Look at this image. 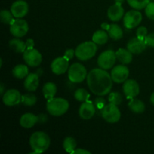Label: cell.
Here are the masks:
<instances>
[{"instance_id": "cell-1", "label": "cell", "mask_w": 154, "mask_h": 154, "mask_svg": "<svg viewBox=\"0 0 154 154\" xmlns=\"http://www.w3.org/2000/svg\"><path fill=\"white\" fill-rule=\"evenodd\" d=\"M88 87L96 96H103L110 93L113 85L111 75L105 69H94L87 76Z\"/></svg>"}, {"instance_id": "cell-2", "label": "cell", "mask_w": 154, "mask_h": 154, "mask_svg": "<svg viewBox=\"0 0 154 154\" xmlns=\"http://www.w3.org/2000/svg\"><path fill=\"white\" fill-rule=\"evenodd\" d=\"M29 144L34 153H42L46 151L51 144V138L43 132H34L29 138Z\"/></svg>"}, {"instance_id": "cell-3", "label": "cell", "mask_w": 154, "mask_h": 154, "mask_svg": "<svg viewBox=\"0 0 154 154\" xmlns=\"http://www.w3.org/2000/svg\"><path fill=\"white\" fill-rule=\"evenodd\" d=\"M47 111L51 115L59 117L67 112L69 108V103L66 99L63 98H53L48 100Z\"/></svg>"}, {"instance_id": "cell-4", "label": "cell", "mask_w": 154, "mask_h": 154, "mask_svg": "<svg viewBox=\"0 0 154 154\" xmlns=\"http://www.w3.org/2000/svg\"><path fill=\"white\" fill-rule=\"evenodd\" d=\"M97 46L93 42H85L80 44L75 50V56L81 61L90 60L96 54Z\"/></svg>"}, {"instance_id": "cell-5", "label": "cell", "mask_w": 154, "mask_h": 154, "mask_svg": "<svg viewBox=\"0 0 154 154\" xmlns=\"http://www.w3.org/2000/svg\"><path fill=\"white\" fill-rule=\"evenodd\" d=\"M68 76L71 82L81 83L87 78V69L81 63H74L69 67Z\"/></svg>"}, {"instance_id": "cell-6", "label": "cell", "mask_w": 154, "mask_h": 154, "mask_svg": "<svg viewBox=\"0 0 154 154\" xmlns=\"http://www.w3.org/2000/svg\"><path fill=\"white\" fill-rule=\"evenodd\" d=\"M102 116L104 120L110 123L118 122L121 117V113L117 108V105L112 103L105 105L102 111Z\"/></svg>"}, {"instance_id": "cell-7", "label": "cell", "mask_w": 154, "mask_h": 154, "mask_svg": "<svg viewBox=\"0 0 154 154\" xmlns=\"http://www.w3.org/2000/svg\"><path fill=\"white\" fill-rule=\"evenodd\" d=\"M116 60H117L116 53H114L111 50L105 51L102 53L98 58V66L101 69L108 70V69H111L114 66Z\"/></svg>"}, {"instance_id": "cell-8", "label": "cell", "mask_w": 154, "mask_h": 154, "mask_svg": "<svg viewBox=\"0 0 154 154\" xmlns=\"http://www.w3.org/2000/svg\"><path fill=\"white\" fill-rule=\"evenodd\" d=\"M142 20V14L138 11L131 10L126 12L123 17V24L126 29L135 28L141 23Z\"/></svg>"}, {"instance_id": "cell-9", "label": "cell", "mask_w": 154, "mask_h": 154, "mask_svg": "<svg viewBox=\"0 0 154 154\" xmlns=\"http://www.w3.org/2000/svg\"><path fill=\"white\" fill-rule=\"evenodd\" d=\"M10 32L16 38H22L27 34L29 31V26L25 20H14L11 24Z\"/></svg>"}, {"instance_id": "cell-10", "label": "cell", "mask_w": 154, "mask_h": 154, "mask_svg": "<svg viewBox=\"0 0 154 154\" xmlns=\"http://www.w3.org/2000/svg\"><path fill=\"white\" fill-rule=\"evenodd\" d=\"M23 60L31 67L38 66L42 62V56L38 50L31 48L26 49L23 53Z\"/></svg>"}, {"instance_id": "cell-11", "label": "cell", "mask_w": 154, "mask_h": 154, "mask_svg": "<svg viewBox=\"0 0 154 154\" xmlns=\"http://www.w3.org/2000/svg\"><path fill=\"white\" fill-rule=\"evenodd\" d=\"M129 75V69L124 65H118L111 70V76L113 81L117 84L125 82Z\"/></svg>"}, {"instance_id": "cell-12", "label": "cell", "mask_w": 154, "mask_h": 154, "mask_svg": "<svg viewBox=\"0 0 154 154\" xmlns=\"http://www.w3.org/2000/svg\"><path fill=\"white\" fill-rule=\"evenodd\" d=\"M22 100V96L20 92L15 89L7 90L2 96V102L6 106H14L18 105Z\"/></svg>"}, {"instance_id": "cell-13", "label": "cell", "mask_w": 154, "mask_h": 154, "mask_svg": "<svg viewBox=\"0 0 154 154\" xmlns=\"http://www.w3.org/2000/svg\"><path fill=\"white\" fill-rule=\"evenodd\" d=\"M123 93L128 99L136 97L140 93L139 85L136 81L132 79L126 80L123 86Z\"/></svg>"}, {"instance_id": "cell-14", "label": "cell", "mask_w": 154, "mask_h": 154, "mask_svg": "<svg viewBox=\"0 0 154 154\" xmlns=\"http://www.w3.org/2000/svg\"><path fill=\"white\" fill-rule=\"evenodd\" d=\"M69 60L66 57H57L51 65V70L55 75H60L66 73L69 69Z\"/></svg>"}, {"instance_id": "cell-15", "label": "cell", "mask_w": 154, "mask_h": 154, "mask_svg": "<svg viewBox=\"0 0 154 154\" xmlns=\"http://www.w3.org/2000/svg\"><path fill=\"white\" fill-rule=\"evenodd\" d=\"M11 11L16 18H22L27 14L29 11V5L24 0H17L12 4Z\"/></svg>"}, {"instance_id": "cell-16", "label": "cell", "mask_w": 154, "mask_h": 154, "mask_svg": "<svg viewBox=\"0 0 154 154\" xmlns=\"http://www.w3.org/2000/svg\"><path fill=\"white\" fill-rule=\"evenodd\" d=\"M147 44L145 41L140 39L138 38H134L130 39L127 43V49L132 54H141L147 48Z\"/></svg>"}, {"instance_id": "cell-17", "label": "cell", "mask_w": 154, "mask_h": 154, "mask_svg": "<svg viewBox=\"0 0 154 154\" xmlns=\"http://www.w3.org/2000/svg\"><path fill=\"white\" fill-rule=\"evenodd\" d=\"M96 113V107L90 101L83 102L79 108V115L83 120H90Z\"/></svg>"}, {"instance_id": "cell-18", "label": "cell", "mask_w": 154, "mask_h": 154, "mask_svg": "<svg viewBox=\"0 0 154 154\" xmlns=\"http://www.w3.org/2000/svg\"><path fill=\"white\" fill-rule=\"evenodd\" d=\"M124 15V9L122 7L121 4L115 3L111 5L108 10V17L111 21L117 22L120 20Z\"/></svg>"}, {"instance_id": "cell-19", "label": "cell", "mask_w": 154, "mask_h": 154, "mask_svg": "<svg viewBox=\"0 0 154 154\" xmlns=\"http://www.w3.org/2000/svg\"><path fill=\"white\" fill-rule=\"evenodd\" d=\"M39 85V78L38 74L30 73L24 81V87L26 90L30 92L35 91Z\"/></svg>"}, {"instance_id": "cell-20", "label": "cell", "mask_w": 154, "mask_h": 154, "mask_svg": "<svg viewBox=\"0 0 154 154\" xmlns=\"http://www.w3.org/2000/svg\"><path fill=\"white\" fill-rule=\"evenodd\" d=\"M38 122V117L35 114H31V113H27V114H23L20 119V124L22 127L29 129L32 128L36 124V123Z\"/></svg>"}, {"instance_id": "cell-21", "label": "cell", "mask_w": 154, "mask_h": 154, "mask_svg": "<svg viewBox=\"0 0 154 154\" xmlns=\"http://www.w3.org/2000/svg\"><path fill=\"white\" fill-rule=\"evenodd\" d=\"M116 53L117 59L122 64H129L132 61V54L129 50L120 48Z\"/></svg>"}, {"instance_id": "cell-22", "label": "cell", "mask_w": 154, "mask_h": 154, "mask_svg": "<svg viewBox=\"0 0 154 154\" xmlns=\"http://www.w3.org/2000/svg\"><path fill=\"white\" fill-rule=\"evenodd\" d=\"M129 109L135 114H142L145 110V105L142 101L137 99H132L128 104Z\"/></svg>"}, {"instance_id": "cell-23", "label": "cell", "mask_w": 154, "mask_h": 154, "mask_svg": "<svg viewBox=\"0 0 154 154\" xmlns=\"http://www.w3.org/2000/svg\"><path fill=\"white\" fill-rule=\"evenodd\" d=\"M9 47L12 51L16 53H24L26 50V42L18 38H14L9 42Z\"/></svg>"}, {"instance_id": "cell-24", "label": "cell", "mask_w": 154, "mask_h": 154, "mask_svg": "<svg viewBox=\"0 0 154 154\" xmlns=\"http://www.w3.org/2000/svg\"><path fill=\"white\" fill-rule=\"evenodd\" d=\"M57 92V87L55 84L52 82H48L44 85L43 87V93L45 97L48 100L53 99L55 96Z\"/></svg>"}, {"instance_id": "cell-25", "label": "cell", "mask_w": 154, "mask_h": 154, "mask_svg": "<svg viewBox=\"0 0 154 154\" xmlns=\"http://www.w3.org/2000/svg\"><path fill=\"white\" fill-rule=\"evenodd\" d=\"M108 32L110 37L114 41L120 40L123 36V29L117 24H111Z\"/></svg>"}, {"instance_id": "cell-26", "label": "cell", "mask_w": 154, "mask_h": 154, "mask_svg": "<svg viewBox=\"0 0 154 154\" xmlns=\"http://www.w3.org/2000/svg\"><path fill=\"white\" fill-rule=\"evenodd\" d=\"M108 35H109L104 30H98L95 32L92 39L96 45H104L108 42Z\"/></svg>"}, {"instance_id": "cell-27", "label": "cell", "mask_w": 154, "mask_h": 154, "mask_svg": "<svg viewBox=\"0 0 154 154\" xmlns=\"http://www.w3.org/2000/svg\"><path fill=\"white\" fill-rule=\"evenodd\" d=\"M12 73L14 78L23 79L29 75V69L25 65H17L14 68Z\"/></svg>"}, {"instance_id": "cell-28", "label": "cell", "mask_w": 154, "mask_h": 154, "mask_svg": "<svg viewBox=\"0 0 154 154\" xmlns=\"http://www.w3.org/2000/svg\"><path fill=\"white\" fill-rule=\"evenodd\" d=\"M77 141L72 137H67L63 141V148L67 153H72V152L76 149Z\"/></svg>"}, {"instance_id": "cell-29", "label": "cell", "mask_w": 154, "mask_h": 154, "mask_svg": "<svg viewBox=\"0 0 154 154\" xmlns=\"http://www.w3.org/2000/svg\"><path fill=\"white\" fill-rule=\"evenodd\" d=\"M21 102L26 106L32 107L35 105L37 102V97L33 93H26L22 96Z\"/></svg>"}, {"instance_id": "cell-30", "label": "cell", "mask_w": 154, "mask_h": 154, "mask_svg": "<svg viewBox=\"0 0 154 154\" xmlns=\"http://www.w3.org/2000/svg\"><path fill=\"white\" fill-rule=\"evenodd\" d=\"M127 2L132 8L136 10H141L145 8L150 3V0H127Z\"/></svg>"}, {"instance_id": "cell-31", "label": "cell", "mask_w": 154, "mask_h": 154, "mask_svg": "<svg viewBox=\"0 0 154 154\" xmlns=\"http://www.w3.org/2000/svg\"><path fill=\"white\" fill-rule=\"evenodd\" d=\"M13 16L14 15L11 13V11H9L8 10H2L0 12L1 21L6 25H11L14 21Z\"/></svg>"}, {"instance_id": "cell-32", "label": "cell", "mask_w": 154, "mask_h": 154, "mask_svg": "<svg viewBox=\"0 0 154 154\" xmlns=\"http://www.w3.org/2000/svg\"><path fill=\"white\" fill-rule=\"evenodd\" d=\"M75 98L76 100H78V102H87L89 100V98H90V94H89L88 92L87 91L84 89L81 88L78 89L75 91Z\"/></svg>"}, {"instance_id": "cell-33", "label": "cell", "mask_w": 154, "mask_h": 154, "mask_svg": "<svg viewBox=\"0 0 154 154\" xmlns=\"http://www.w3.org/2000/svg\"><path fill=\"white\" fill-rule=\"evenodd\" d=\"M108 101L110 103L119 105L123 102V96L118 92H114V93H110L109 96H108Z\"/></svg>"}, {"instance_id": "cell-34", "label": "cell", "mask_w": 154, "mask_h": 154, "mask_svg": "<svg viewBox=\"0 0 154 154\" xmlns=\"http://www.w3.org/2000/svg\"><path fill=\"white\" fill-rule=\"evenodd\" d=\"M145 14L149 19L154 20V2H150L146 6Z\"/></svg>"}, {"instance_id": "cell-35", "label": "cell", "mask_w": 154, "mask_h": 154, "mask_svg": "<svg viewBox=\"0 0 154 154\" xmlns=\"http://www.w3.org/2000/svg\"><path fill=\"white\" fill-rule=\"evenodd\" d=\"M137 38L140 39H142V40H144L146 38V36L147 35V29L146 27L144 26H141L139 28H138L136 32Z\"/></svg>"}, {"instance_id": "cell-36", "label": "cell", "mask_w": 154, "mask_h": 154, "mask_svg": "<svg viewBox=\"0 0 154 154\" xmlns=\"http://www.w3.org/2000/svg\"><path fill=\"white\" fill-rule=\"evenodd\" d=\"M144 41H145L147 46H150L151 47V48H154V33L147 34V35L146 36Z\"/></svg>"}, {"instance_id": "cell-37", "label": "cell", "mask_w": 154, "mask_h": 154, "mask_svg": "<svg viewBox=\"0 0 154 154\" xmlns=\"http://www.w3.org/2000/svg\"><path fill=\"white\" fill-rule=\"evenodd\" d=\"M96 105L99 109H103L104 107L105 106V101L104 99L98 98L96 99Z\"/></svg>"}, {"instance_id": "cell-38", "label": "cell", "mask_w": 154, "mask_h": 154, "mask_svg": "<svg viewBox=\"0 0 154 154\" xmlns=\"http://www.w3.org/2000/svg\"><path fill=\"white\" fill-rule=\"evenodd\" d=\"M75 54V51H74L73 49H69L67 51H66L64 54V57H66L69 60H72L74 57V55Z\"/></svg>"}, {"instance_id": "cell-39", "label": "cell", "mask_w": 154, "mask_h": 154, "mask_svg": "<svg viewBox=\"0 0 154 154\" xmlns=\"http://www.w3.org/2000/svg\"><path fill=\"white\" fill-rule=\"evenodd\" d=\"M26 49H31V48H34L35 42L33 39L29 38L26 42Z\"/></svg>"}, {"instance_id": "cell-40", "label": "cell", "mask_w": 154, "mask_h": 154, "mask_svg": "<svg viewBox=\"0 0 154 154\" xmlns=\"http://www.w3.org/2000/svg\"><path fill=\"white\" fill-rule=\"evenodd\" d=\"M72 153H75V154H90V151H87V150H84V149H75Z\"/></svg>"}, {"instance_id": "cell-41", "label": "cell", "mask_w": 154, "mask_h": 154, "mask_svg": "<svg viewBox=\"0 0 154 154\" xmlns=\"http://www.w3.org/2000/svg\"><path fill=\"white\" fill-rule=\"evenodd\" d=\"M102 26V28H103L104 29H105V30H107V31H108V29H109V27H110V25H108V23H105L102 24V26Z\"/></svg>"}, {"instance_id": "cell-42", "label": "cell", "mask_w": 154, "mask_h": 154, "mask_svg": "<svg viewBox=\"0 0 154 154\" xmlns=\"http://www.w3.org/2000/svg\"><path fill=\"white\" fill-rule=\"evenodd\" d=\"M0 93H1L2 96L4 95V85H3L2 83L1 85H0Z\"/></svg>"}, {"instance_id": "cell-43", "label": "cell", "mask_w": 154, "mask_h": 154, "mask_svg": "<svg viewBox=\"0 0 154 154\" xmlns=\"http://www.w3.org/2000/svg\"><path fill=\"white\" fill-rule=\"evenodd\" d=\"M150 102L154 105V93H152L151 96H150Z\"/></svg>"}, {"instance_id": "cell-44", "label": "cell", "mask_w": 154, "mask_h": 154, "mask_svg": "<svg viewBox=\"0 0 154 154\" xmlns=\"http://www.w3.org/2000/svg\"><path fill=\"white\" fill-rule=\"evenodd\" d=\"M125 0H115L116 3H119V4H122Z\"/></svg>"}]
</instances>
